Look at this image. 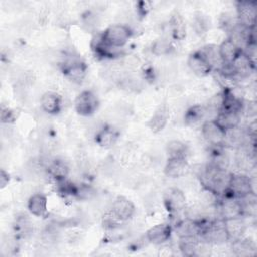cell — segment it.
Wrapping results in <instances>:
<instances>
[{
  "mask_svg": "<svg viewBox=\"0 0 257 257\" xmlns=\"http://www.w3.org/2000/svg\"><path fill=\"white\" fill-rule=\"evenodd\" d=\"M133 34L132 28L126 24H113L108 26L101 34L100 37L106 44L120 48L122 47Z\"/></svg>",
  "mask_w": 257,
  "mask_h": 257,
  "instance_id": "1",
  "label": "cell"
},
{
  "mask_svg": "<svg viewBox=\"0 0 257 257\" xmlns=\"http://www.w3.org/2000/svg\"><path fill=\"white\" fill-rule=\"evenodd\" d=\"M252 192H255L252 179L244 174H235L231 175L228 188L223 195L241 199Z\"/></svg>",
  "mask_w": 257,
  "mask_h": 257,
  "instance_id": "2",
  "label": "cell"
},
{
  "mask_svg": "<svg viewBox=\"0 0 257 257\" xmlns=\"http://www.w3.org/2000/svg\"><path fill=\"white\" fill-rule=\"evenodd\" d=\"M64 75L74 83H80L86 74V65L75 56H64L60 63Z\"/></svg>",
  "mask_w": 257,
  "mask_h": 257,
  "instance_id": "3",
  "label": "cell"
},
{
  "mask_svg": "<svg viewBox=\"0 0 257 257\" xmlns=\"http://www.w3.org/2000/svg\"><path fill=\"white\" fill-rule=\"evenodd\" d=\"M74 106L77 113L82 116H89L97 109L98 98L91 90H83L76 96Z\"/></svg>",
  "mask_w": 257,
  "mask_h": 257,
  "instance_id": "4",
  "label": "cell"
},
{
  "mask_svg": "<svg viewBox=\"0 0 257 257\" xmlns=\"http://www.w3.org/2000/svg\"><path fill=\"white\" fill-rule=\"evenodd\" d=\"M218 214L221 219L227 220L236 217L243 216V208L239 199L233 197H225L220 202H218Z\"/></svg>",
  "mask_w": 257,
  "mask_h": 257,
  "instance_id": "5",
  "label": "cell"
},
{
  "mask_svg": "<svg viewBox=\"0 0 257 257\" xmlns=\"http://www.w3.org/2000/svg\"><path fill=\"white\" fill-rule=\"evenodd\" d=\"M238 23L247 27H255V20L257 15L256 2L253 1H241L237 3Z\"/></svg>",
  "mask_w": 257,
  "mask_h": 257,
  "instance_id": "6",
  "label": "cell"
},
{
  "mask_svg": "<svg viewBox=\"0 0 257 257\" xmlns=\"http://www.w3.org/2000/svg\"><path fill=\"white\" fill-rule=\"evenodd\" d=\"M164 204L171 214H179L186 209V197L180 189L171 188L165 193Z\"/></svg>",
  "mask_w": 257,
  "mask_h": 257,
  "instance_id": "7",
  "label": "cell"
},
{
  "mask_svg": "<svg viewBox=\"0 0 257 257\" xmlns=\"http://www.w3.org/2000/svg\"><path fill=\"white\" fill-rule=\"evenodd\" d=\"M202 135L204 139L213 146L224 144L225 132L216 123L215 120H205L202 124Z\"/></svg>",
  "mask_w": 257,
  "mask_h": 257,
  "instance_id": "8",
  "label": "cell"
},
{
  "mask_svg": "<svg viewBox=\"0 0 257 257\" xmlns=\"http://www.w3.org/2000/svg\"><path fill=\"white\" fill-rule=\"evenodd\" d=\"M110 210L121 222L130 220L135 214L134 204L125 197H117L112 202Z\"/></svg>",
  "mask_w": 257,
  "mask_h": 257,
  "instance_id": "9",
  "label": "cell"
},
{
  "mask_svg": "<svg viewBox=\"0 0 257 257\" xmlns=\"http://www.w3.org/2000/svg\"><path fill=\"white\" fill-rule=\"evenodd\" d=\"M165 174L171 178L184 177L190 171L186 158H170L165 165Z\"/></svg>",
  "mask_w": 257,
  "mask_h": 257,
  "instance_id": "10",
  "label": "cell"
},
{
  "mask_svg": "<svg viewBox=\"0 0 257 257\" xmlns=\"http://www.w3.org/2000/svg\"><path fill=\"white\" fill-rule=\"evenodd\" d=\"M172 230L173 229H172L171 225H169L167 223L158 224V225L150 228L147 231L146 237L151 243L161 245L170 239Z\"/></svg>",
  "mask_w": 257,
  "mask_h": 257,
  "instance_id": "11",
  "label": "cell"
},
{
  "mask_svg": "<svg viewBox=\"0 0 257 257\" xmlns=\"http://www.w3.org/2000/svg\"><path fill=\"white\" fill-rule=\"evenodd\" d=\"M188 66L198 76H205L212 71V66L207 59L198 50L192 53L188 58Z\"/></svg>",
  "mask_w": 257,
  "mask_h": 257,
  "instance_id": "12",
  "label": "cell"
},
{
  "mask_svg": "<svg viewBox=\"0 0 257 257\" xmlns=\"http://www.w3.org/2000/svg\"><path fill=\"white\" fill-rule=\"evenodd\" d=\"M254 63L255 62L248 55H246L243 51H241L239 55L232 62L236 72V76H239L241 78L248 77L251 74V72L254 70V67H255Z\"/></svg>",
  "mask_w": 257,
  "mask_h": 257,
  "instance_id": "13",
  "label": "cell"
},
{
  "mask_svg": "<svg viewBox=\"0 0 257 257\" xmlns=\"http://www.w3.org/2000/svg\"><path fill=\"white\" fill-rule=\"evenodd\" d=\"M118 131L111 125L103 124L101 128L94 136L95 142L103 148L112 147L118 139Z\"/></svg>",
  "mask_w": 257,
  "mask_h": 257,
  "instance_id": "14",
  "label": "cell"
},
{
  "mask_svg": "<svg viewBox=\"0 0 257 257\" xmlns=\"http://www.w3.org/2000/svg\"><path fill=\"white\" fill-rule=\"evenodd\" d=\"M29 212L36 217H45L47 215V198L42 193L32 194L27 202Z\"/></svg>",
  "mask_w": 257,
  "mask_h": 257,
  "instance_id": "15",
  "label": "cell"
},
{
  "mask_svg": "<svg viewBox=\"0 0 257 257\" xmlns=\"http://www.w3.org/2000/svg\"><path fill=\"white\" fill-rule=\"evenodd\" d=\"M61 97L53 91H47L40 98V106L42 110L48 114H56L61 109Z\"/></svg>",
  "mask_w": 257,
  "mask_h": 257,
  "instance_id": "16",
  "label": "cell"
},
{
  "mask_svg": "<svg viewBox=\"0 0 257 257\" xmlns=\"http://www.w3.org/2000/svg\"><path fill=\"white\" fill-rule=\"evenodd\" d=\"M240 114L241 113H239V112L220 110V112L217 114V116L214 120L224 132H226L228 130L239 126L240 119H241Z\"/></svg>",
  "mask_w": 257,
  "mask_h": 257,
  "instance_id": "17",
  "label": "cell"
},
{
  "mask_svg": "<svg viewBox=\"0 0 257 257\" xmlns=\"http://www.w3.org/2000/svg\"><path fill=\"white\" fill-rule=\"evenodd\" d=\"M46 171L47 174L56 182L65 180L69 173L67 164L59 159H53L51 161H48V164L46 165Z\"/></svg>",
  "mask_w": 257,
  "mask_h": 257,
  "instance_id": "18",
  "label": "cell"
},
{
  "mask_svg": "<svg viewBox=\"0 0 257 257\" xmlns=\"http://www.w3.org/2000/svg\"><path fill=\"white\" fill-rule=\"evenodd\" d=\"M169 118V110L166 104L160 105L156 111L154 112L153 116L149 120V126L154 133L161 132L167 124Z\"/></svg>",
  "mask_w": 257,
  "mask_h": 257,
  "instance_id": "19",
  "label": "cell"
},
{
  "mask_svg": "<svg viewBox=\"0 0 257 257\" xmlns=\"http://www.w3.org/2000/svg\"><path fill=\"white\" fill-rule=\"evenodd\" d=\"M218 50H219V55L221 57L222 62H227V63H232L234 59L242 51L230 38L225 39L218 47Z\"/></svg>",
  "mask_w": 257,
  "mask_h": 257,
  "instance_id": "20",
  "label": "cell"
},
{
  "mask_svg": "<svg viewBox=\"0 0 257 257\" xmlns=\"http://www.w3.org/2000/svg\"><path fill=\"white\" fill-rule=\"evenodd\" d=\"M225 228L228 233L229 239H239L243 236L245 230H246V223L242 219V217H236L232 219L224 220Z\"/></svg>",
  "mask_w": 257,
  "mask_h": 257,
  "instance_id": "21",
  "label": "cell"
},
{
  "mask_svg": "<svg viewBox=\"0 0 257 257\" xmlns=\"http://www.w3.org/2000/svg\"><path fill=\"white\" fill-rule=\"evenodd\" d=\"M171 33L174 39L182 40L186 36V23L179 12H175L170 19Z\"/></svg>",
  "mask_w": 257,
  "mask_h": 257,
  "instance_id": "22",
  "label": "cell"
},
{
  "mask_svg": "<svg viewBox=\"0 0 257 257\" xmlns=\"http://www.w3.org/2000/svg\"><path fill=\"white\" fill-rule=\"evenodd\" d=\"M232 250L238 256H251L255 254V244L248 239H243L242 237L233 240Z\"/></svg>",
  "mask_w": 257,
  "mask_h": 257,
  "instance_id": "23",
  "label": "cell"
},
{
  "mask_svg": "<svg viewBox=\"0 0 257 257\" xmlns=\"http://www.w3.org/2000/svg\"><path fill=\"white\" fill-rule=\"evenodd\" d=\"M205 118H206V108L204 105H200V104L192 105L185 112V116H184L185 122L190 125L197 124Z\"/></svg>",
  "mask_w": 257,
  "mask_h": 257,
  "instance_id": "24",
  "label": "cell"
},
{
  "mask_svg": "<svg viewBox=\"0 0 257 257\" xmlns=\"http://www.w3.org/2000/svg\"><path fill=\"white\" fill-rule=\"evenodd\" d=\"M14 231L18 237L27 238L33 232V224L26 215H20L15 220Z\"/></svg>",
  "mask_w": 257,
  "mask_h": 257,
  "instance_id": "25",
  "label": "cell"
},
{
  "mask_svg": "<svg viewBox=\"0 0 257 257\" xmlns=\"http://www.w3.org/2000/svg\"><path fill=\"white\" fill-rule=\"evenodd\" d=\"M199 243H200V240H199V237L197 236L181 237L179 241V249L183 255L193 256V255H196V251Z\"/></svg>",
  "mask_w": 257,
  "mask_h": 257,
  "instance_id": "26",
  "label": "cell"
},
{
  "mask_svg": "<svg viewBox=\"0 0 257 257\" xmlns=\"http://www.w3.org/2000/svg\"><path fill=\"white\" fill-rule=\"evenodd\" d=\"M201 52V54L207 59V61L210 63V65L212 66V68H220V66L222 65V60L221 57L219 55V50L218 47L216 45H206L203 48H201L199 50Z\"/></svg>",
  "mask_w": 257,
  "mask_h": 257,
  "instance_id": "27",
  "label": "cell"
},
{
  "mask_svg": "<svg viewBox=\"0 0 257 257\" xmlns=\"http://www.w3.org/2000/svg\"><path fill=\"white\" fill-rule=\"evenodd\" d=\"M119 86L122 87V89H125L127 91H139L143 88V81L140 77L134 75V74H128L124 73L120 81L118 82Z\"/></svg>",
  "mask_w": 257,
  "mask_h": 257,
  "instance_id": "28",
  "label": "cell"
},
{
  "mask_svg": "<svg viewBox=\"0 0 257 257\" xmlns=\"http://www.w3.org/2000/svg\"><path fill=\"white\" fill-rule=\"evenodd\" d=\"M169 159L170 158H186L187 155V147L184 143L173 140L168 143L166 148Z\"/></svg>",
  "mask_w": 257,
  "mask_h": 257,
  "instance_id": "29",
  "label": "cell"
},
{
  "mask_svg": "<svg viewBox=\"0 0 257 257\" xmlns=\"http://www.w3.org/2000/svg\"><path fill=\"white\" fill-rule=\"evenodd\" d=\"M173 50V45L167 37H160L152 45V52L155 55H167Z\"/></svg>",
  "mask_w": 257,
  "mask_h": 257,
  "instance_id": "30",
  "label": "cell"
},
{
  "mask_svg": "<svg viewBox=\"0 0 257 257\" xmlns=\"http://www.w3.org/2000/svg\"><path fill=\"white\" fill-rule=\"evenodd\" d=\"M193 26H194L195 31L198 34H203L208 30V28L210 26V21H208V18L205 15L199 14V15L195 16L194 21H193Z\"/></svg>",
  "mask_w": 257,
  "mask_h": 257,
  "instance_id": "31",
  "label": "cell"
},
{
  "mask_svg": "<svg viewBox=\"0 0 257 257\" xmlns=\"http://www.w3.org/2000/svg\"><path fill=\"white\" fill-rule=\"evenodd\" d=\"M13 119H14L13 112L8 108H2L1 110L2 123H10L11 121H13Z\"/></svg>",
  "mask_w": 257,
  "mask_h": 257,
  "instance_id": "32",
  "label": "cell"
},
{
  "mask_svg": "<svg viewBox=\"0 0 257 257\" xmlns=\"http://www.w3.org/2000/svg\"><path fill=\"white\" fill-rule=\"evenodd\" d=\"M8 182H9L8 174L4 170H1V173H0V187L4 188L8 184Z\"/></svg>",
  "mask_w": 257,
  "mask_h": 257,
  "instance_id": "33",
  "label": "cell"
}]
</instances>
